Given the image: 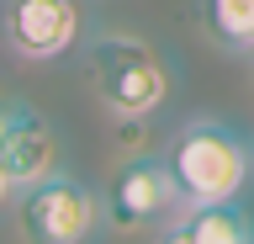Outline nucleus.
I'll return each mask as SVG.
<instances>
[{"mask_svg": "<svg viewBox=\"0 0 254 244\" xmlns=\"http://www.w3.org/2000/svg\"><path fill=\"white\" fill-rule=\"evenodd\" d=\"M101 212H106L111 228H164L175 223L186 202H180V186L170 175V160H127L117 175H111L106 196H101Z\"/></svg>", "mask_w": 254, "mask_h": 244, "instance_id": "4", "label": "nucleus"}, {"mask_svg": "<svg viewBox=\"0 0 254 244\" xmlns=\"http://www.w3.org/2000/svg\"><path fill=\"white\" fill-rule=\"evenodd\" d=\"M11 106L16 101H0V138H5V128H11Z\"/></svg>", "mask_w": 254, "mask_h": 244, "instance_id": "10", "label": "nucleus"}, {"mask_svg": "<svg viewBox=\"0 0 254 244\" xmlns=\"http://www.w3.org/2000/svg\"><path fill=\"white\" fill-rule=\"evenodd\" d=\"M154 244H196V234H190V228L175 218V223H164V228H159V239H154Z\"/></svg>", "mask_w": 254, "mask_h": 244, "instance_id": "9", "label": "nucleus"}, {"mask_svg": "<svg viewBox=\"0 0 254 244\" xmlns=\"http://www.w3.org/2000/svg\"><path fill=\"white\" fill-rule=\"evenodd\" d=\"M0 170L11 180V191L59 170V133L48 128V117H37L32 106H11V128L0 138Z\"/></svg>", "mask_w": 254, "mask_h": 244, "instance_id": "6", "label": "nucleus"}, {"mask_svg": "<svg viewBox=\"0 0 254 244\" xmlns=\"http://www.w3.org/2000/svg\"><path fill=\"white\" fill-rule=\"evenodd\" d=\"M5 48L16 59L48 64L79 43V5L74 0H5Z\"/></svg>", "mask_w": 254, "mask_h": 244, "instance_id": "5", "label": "nucleus"}, {"mask_svg": "<svg viewBox=\"0 0 254 244\" xmlns=\"http://www.w3.org/2000/svg\"><path fill=\"white\" fill-rule=\"evenodd\" d=\"M85 59H90V85L111 117H154L170 101V64L143 37L101 32Z\"/></svg>", "mask_w": 254, "mask_h": 244, "instance_id": "2", "label": "nucleus"}, {"mask_svg": "<svg viewBox=\"0 0 254 244\" xmlns=\"http://www.w3.org/2000/svg\"><path fill=\"white\" fill-rule=\"evenodd\" d=\"M254 154L244 144V133L222 128L212 117H196L175 133L170 149V175L180 186V202L186 207H201V202H228L249 186Z\"/></svg>", "mask_w": 254, "mask_h": 244, "instance_id": "1", "label": "nucleus"}, {"mask_svg": "<svg viewBox=\"0 0 254 244\" xmlns=\"http://www.w3.org/2000/svg\"><path fill=\"white\" fill-rule=\"evenodd\" d=\"M201 27L222 48L254 53V0H201Z\"/></svg>", "mask_w": 254, "mask_h": 244, "instance_id": "8", "label": "nucleus"}, {"mask_svg": "<svg viewBox=\"0 0 254 244\" xmlns=\"http://www.w3.org/2000/svg\"><path fill=\"white\" fill-rule=\"evenodd\" d=\"M5 196H11V180H5V170H0V202H5Z\"/></svg>", "mask_w": 254, "mask_h": 244, "instance_id": "11", "label": "nucleus"}, {"mask_svg": "<svg viewBox=\"0 0 254 244\" xmlns=\"http://www.w3.org/2000/svg\"><path fill=\"white\" fill-rule=\"evenodd\" d=\"M101 223H106L101 196H95L85 180L64 175V170L21 186V196H16L21 244H90Z\"/></svg>", "mask_w": 254, "mask_h": 244, "instance_id": "3", "label": "nucleus"}, {"mask_svg": "<svg viewBox=\"0 0 254 244\" xmlns=\"http://www.w3.org/2000/svg\"><path fill=\"white\" fill-rule=\"evenodd\" d=\"M180 223L196 234V244H254V223H249V212L238 207V196L186 207V212H180Z\"/></svg>", "mask_w": 254, "mask_h": 244, "instance_id": "7", "label": "nucleus"}]
</instances>
